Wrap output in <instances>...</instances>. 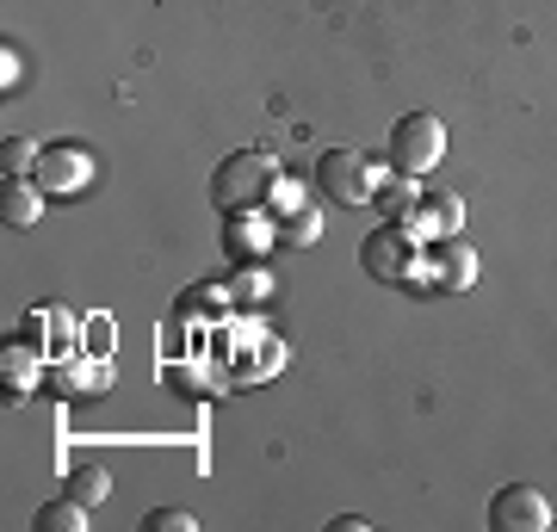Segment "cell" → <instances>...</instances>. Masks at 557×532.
I'll return each mask as SVG.
<instances>
[{"mask_svg": "<svg viewBox=\"0 0 557 532\" xmlns=\"http://www.w3.org/2000/svg\"><path fill=\"white\" fill-rule=\"evenodd\" d=\"M278 193V161L260 156V149H236L211 168V205L223 218H242V211H267Z\"/></svg>", "mask_w": 557, "mask_h": 532, "instance_id": "6da1fadb", "label": "cell"}, {"mask_svg": "<svg viewBox=\"0 0 557 532\" xmlns=\"http://www.w3.org/2000/svg\"><path fill=\"white\" fill-rule=\"evenodd\" d=\"M44 186L38 180H7V223H13V230H32V223L44 218Z\"/></svg>", "mask_w": 557, "mask_h": 532, "instance_id": "8fae6325", "label": "cell"}, {"mask_svg": "<svg viewBox=\"0 0 557 532\" xmlns=\"http://www.w3.org/2000/svg\"><path fill=\"white\" fill-rule=\"evenodd\" d=\"M38 156H44V143H32V137H7V180H20V174H32L38 168Z\"/></svg>", "mask_w": 557, "mask_h": 532, "instance_id": "9a60e30c", "label": "cell"}, {"mask_svg": "<svg viewBox=\"0 0 557 532\" xmlns=\"http://www.w3.org/2000/svg\"><path fill=\"white\" fill-rule=\"evenodd\" d=\"M409 230H416V236H428V242L458 236V230H465V198H458V193H421Z\"/></svg>", "mask_w": 557, "mask_h": 532, "instance_id": "ba28073f", "label": "cell"}, {"mask_svg": "<svg viewBox=\"0 0 557 532\" xmlns=\"http://www.w3.org/2000/svg\"><path fill=\"white\" fill-rule=\"evenodd\" d=\"M267 292H273V285H267V273H248V279L236 285V304H260Z\"/></svg>", "mask_w": 557, "mask_h": 532, "instance_id": "e0dca14e", "label": "cell"}, {"mask_svg": "<svg viewBox=\"0 0 557 532\" xmlns=\"http://www.w3.org/2000/svg\"><path fill=\"white\" fill-rule=\"evenodd\" d=\"M359 267L379 279V285H409V279H421L416 230H409V223H384V230H372V236L359 242Z\"/></svg>", "mask_w": 557, "mask_h": 532, "instance_id": "3957f363", "label": "cell"}, {"mask_svg": "<svg viewBox=\"0 0 557 532\" xmlns=\"http://www.w3.org/2000/svg\"><path fill=\"white\" fill-rule=\"evenodd\" d=\"M379 161L359 156V149H322L317 161V193L335 205H372L379 198Z\"/></svg>", "mask_w": 557, "mask_h": 532, "instance_id": "277c9868", "label": "cell"}, {"mask_svg": "<svg viewBox=\"0 0 557 532\" xmlns=\"http://www.w3.org/2000/svg\"><path fill=\"white\" fill-rule=\"evenodd\" d=\"M285 218V230H278V242H292V248H304V242L322 236V218L310 211V205H292V211H278Z\"/></svg>", "mask_w": 557, "mask_h": 532, "instance_id": "5bb4252c", "label": "cell"}, {"mask_svg": "<svg viewBox=\"0 0 557 532\" xmlns=\"http://www.w3.org/2000/svg\"><path fill=\"white\" fill-rule=\"evenodd\" d=\"M32 180H38L44 193H81V186L94 180V161L81 156V149H44Z\"/></svg>", "mask_w": 557, "mask_h": 532, "instance_id": "52a82bcc", "label": "cell"}, {"mask_svg": "<svg viewBox=\"0 0 557 532\" xmlns=\"http://www.w3.org/2000/svg\"><path fill=\"white\" fill-rule=\"evenodd\" d=\"M372 205H379V211H384L391 223H409V218H416V205H421L416 174H391V180H379V198H372Z\"/></svg>", "mask_w": 557, "mask_h": 532, "instance_id": "30bf717a", "label": "cell"}, {"mask_svg": "<svg viewBox=\"0 0 557 532\" xmlns=\"http://www.w3.org/2000/svg\"><path fill=\"white\" fill-rule=\"evenodd\" d=\"M223 248L236 267H255L267 248H273V230L260 223V211H242V218H223Z\"/></svg>", "mask_w": 557, "mask_h": 532, "instance_id": "9c48e42d", "label": "cell"}, {"mask_svg": "<svg viewBox=\"0 0 557 532\" xmlns=\"http://www.w3.org/2000/svg\"><path fill=\"white\" fill-rule=\"evenodd\" d=\"M440 156H446V124L434 119V112H409V119L391 124V156H384V168L391 174H434Z\"/></svg>", "mask_w": 557, "mask_h": 532, "instance_id": "7a4b0ae2", "label": "cell"}, {"mask_svg": "<svg viewBox=\"0 0 557 532\" xmlns=\"http://www.w3.org/2000/svg\"><path fill=\"white\" fill-rule=\"evenodd\" d=\"M421 279H428L434 292H471V285H478V248L465 236H440L434 248H428Z\"/></svg>", "mask_w": 557, "mask_h": 532, "instance_id": "8992f818", "label": "cell"}, {"mask_svg": "<svg viewBox=\"0 0 557 532\" xmlns=\"http://www.w3.org/2000/svg\"><path fill=\"white\" fill-rule=\"evenodd\" d=\"M69 495L87 502V508H100L106 495H112V471H106V465H75V471H69Z\"/></svg>", "mask_w": 557, "mask_h": 532, "instance_id": "4fadbf2b", "label": "cell"}, {"mask_svg": "<svg viewBox=\"0 0 557 532\" xmlns=\"http://www.w3.org/2000/svg\"><path fill=\"white\" fill-rule=\"evenodd\" d=\"M490 527L496 532H552L557 514H552V502H545V490H533V483H508V490L490 495Z\"/></svg>", "mask_w": 557, "mask_h": 532, "instance_id": "5b68a950", "label": "cell"}, {"mask_svg": "<svg viewBox=\"0 0 557 532\" xmlns=\"http://www.w3.org/2000/svg\"><path fill=\"white\" fill-rule=\"evenodd\" d=\"M143 527L149 532H199V520L186 508H156V514H143Z\"/></svg>", "mask_w": 557, "mask_h": 532, "instance_id": "2e32d148", "label": "cell"}, {"mask_svg": "<svg viewBox=\"0 0 557 532\" xmlns=\"http://www.w3.org/2000/svg\"><path fill=\"white\" fill-rule=\"evenodd\" d=\"M87 514H94L87 502H75V495H62V502H44L32 527H38V532H87Z\"/></svg>", "mask_w": 557, "mask_h": 532, "instance_id": "7c38bea8", "label": "cell"}]
</instances>
